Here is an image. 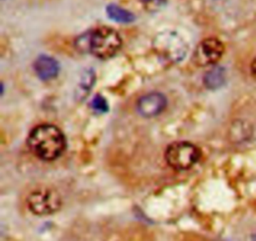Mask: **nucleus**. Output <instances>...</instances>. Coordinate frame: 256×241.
Wrapping results in <instances>:
<instances>
[{
    "label": "nucleus",
    "mask_w": 256,
    "mask_h": 241,
    "mask_svg": "<svg viewBox=\"0 0 256 241\" xmlns=\"http://www.w3.org/2000/svg\"><path fill=\"white\" fill-rule=\"evenodd\" d=\"M28 145L35 156L44 162H52L65 152L66 140L62 130L54 125H40L32 130Z\"/></svg>",
    "instance_id": "1"
},
{
    "label": "nucleus",
    "mask_w": 256,
    "mask_h": 241,
    "mask_svg": "<svg viewBox=\"0 0 256 241\" xmlns=\"http://www.w3.org/2000/svg\"><path fill=\"white\" fill-rule=\"evenodd\" d=\"M122 40L116 30L108 26L92 30L88 38V48L98 59L106 60L114 58L120 52Z\"/></svg>",
    "instance_id": "2"
},
{
    "label": "nucleus",
    "mask_w": 256,
    "mask_h": 241,
    "mask_svg": "<svg viewBox=\"0 0 256 241\" xmlns=\"http://www.w3.org/2000/svg\"><path fill=\"white\" fill-rule=\"evenodd\" d=\"M154 49L160 56L172 62H182L188 54V44L175 32H164L156 35L154 39Z\"/></svg>",
    "instance_id": "3"
},
{
    "label": "nucleus",
    "mask_w": 256,
    "mask_h": 241,
    "mask_svg": "<svg viewBox=\"0 0 256 241\" xmlns=\"http://www.w3.org/2000/svg\"><path fill=\"white\" fill-rule=\"evenodd\" d=\"M202 152L190 142H175L166 150L165 159L169 166L175 170H189L199 162Z\"/></svg>",
    "instance_id": "4"
},
{
    "label": "nucleus",
    "mask_w": 256,
    "mask_h": 241,
    "mask_svg": "<svg viewBox=\"0 0 256 241\" xmlns=\"http://www.w3.org/2000/svg\"><path fill=\"white\" fill-rule=\"evenodd\" d=\"M28 206L34 215L46 216L54 214L62 208V198L54 190H35L28 198Z\"/></svg>",
    "instance_id": "5"
},
{
    "label": "nucleus",
    "mask_w": 256,
    "mask_h": 241,
    "mask_svg": "<svg viewBox=\"0 0 256 241\" xmlns=\"http://www.w3.org/2000/svg\"><path fill=\"white\" fill-rule=\"evenodd\" d=\"M225 52L222 42L216 38H208L202 40L194 54V60L199 66H212L216 64Z\"/></svg>",
    "instance_id": "6"
},
{
    "label": "nucleus",
    "mask_w": 256,
    "mask_h": 241,
    "mask_svg": "<svg viewBox=\"0 0 256 241\" xmlns=\"http://www.w3.org/2000/svg\"><path fill=\"white\" fill-rule=\"evenodd\" d=\"M166 98L160 92L144 95L138 102V112L144 118H154L162 114L166 108Z\"/></svg>",
    "instance_id": "7"
},
{
    "label": "nucleus",
    "mask_w": 256,
    "mask_h": 241,
    "mask_svg": "<svg viewBox=\"0 0 256 241\" xmlns=\"http://www.w3.org/2000/svg\"><path fill=\"white\" fill-rule=\"evenodd\" d=\"M34 69L36 72L38 76L42 80H50L54 79L59 74L60 66L58 62L49 56H40L39 59L35 62Z\"/></svg>",
    "instance_id": "8"
},
{
    "label": "nucleus",
    "mask_w": 256,
    "mask_h": 241,
    "mask_svg": "<svg viewBox=\"0 0 256 241\" xmlns=\"http://www.w3.org/2000/svg\"><path fill=\"white\" fill-rule=\"evenodd\" d=\"M106 12L110 19L116 22H122V24H129V22H132L135 20V15L132 12L115 4L109 5L106 8Z\"/></svg>",
    "instance_id": "9"
},
{
    "label": "nucleus",
    "mask_w": 256,
    "mask_h": 241,
    "mask_svg": "<svg viewBox=\"0 0 256 241\" xmlns=\"http://www.w3.org/2000/svg\"><path fill=\"white\" fill-rule=\"evenodd\" d=\"M225 82V72L220 68L210 70L205 76V84L209 89H216L220 88Z\"/></svg>",
    "instance_id": "10"
},
{
    "label": "nucleus",
    "mask_w": 256,
    "mask_h": 241,
    "mask_svg": "<svg viewBox=\"0 0 256 241\" xmlns=\"http://www.w3.org/2000/svg\"><path fill=\"white\" fill-rule=\"evenodd\" d=\"M94 80H95V75L92 70H90V72H86V74L82 76V82H80V92H82V96L86 95L88 92H90L92 84H94Z\"/></svg>",
    "instance_id": "11"
},
{
    "label": "nucleus",
    "mask_w": 256,
    "mask_h": 241,
    "mask_svg": "<svg viewBox=\"0 0 256 241\" xmlns=\"http://www.w3.org/2000/svg\"><path fill=\"white\" fill-rule=\"evenodd\" d=\"M92 109L96 110V112H106L108 102L102 96H96L94 100H92Z\"/></svg>",
    "instance_id": "12"
},
{
    "label": "nucleus",
    "mask_w": 256,
    "mask_h": 241,
    "mask_svg": "<svg viewBox=\"0 0 256 241\" xmlns=\"http://www.w3.org/2000/svg\"><path fill=\"white\" fill-rule=\"evenodd\" d=\"M148 9H152V8H160L162 2H165V0H140Z\"/></svg>",
    "instance_id": "13"
},
{
    "label": "nucleus",
    "mask_w": 256,
    "mask_h": 241,
    "mask_svg": "<svg viewBox=\"0 0 256 241\" xmlns=\"http://www.w3.org/2000/svg\"><path fill=\"white\" fill-rule=\"evenodd\" d=\"M252 78L256 80V58L254 59V62H252Z\"/></svg>",
    "instance_id": "14"
},
{
    "label": "nucleus",
    "mask_w": 256,
    "mask_h": 241,
    "mask_svg": "<svg viewBox=\"0 0 256 241\" xmlns=\"http://www.w3.org/2000/svg\"><path fill=\"white\" fill-rule=\"evenodd\" d=\"M254 241H256V234H255V236H254Z\"/></svg>",
    "instance_id": "15"
}]
</instances>
